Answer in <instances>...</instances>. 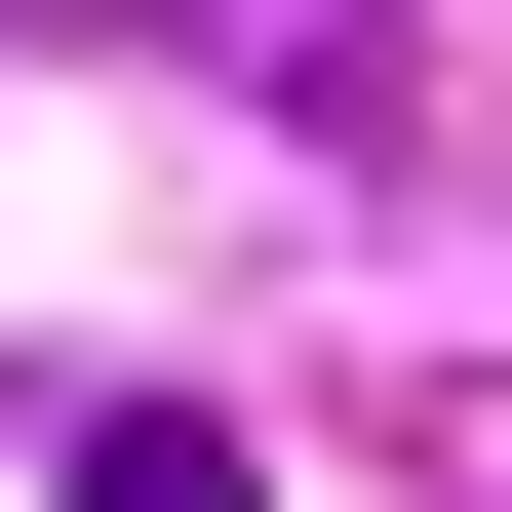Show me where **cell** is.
I'll list each match as a JSON object with an SVG mask.
<instances>
[{
	"label": "cell",
	"instance_id": "obj_1",
	"mask_svg": "<svg viewBox=\"0 0 512 512\" xmlns=\"http://www.w3.org/2000/svg\"><path fill=\"white\" fill-rule=\"evenodd\" d=\"M79 512H276V473L197 434V394H79Z\"/></svg>",
	"mask_w": 512,
	"mask_h": 512
}]
</instances>
